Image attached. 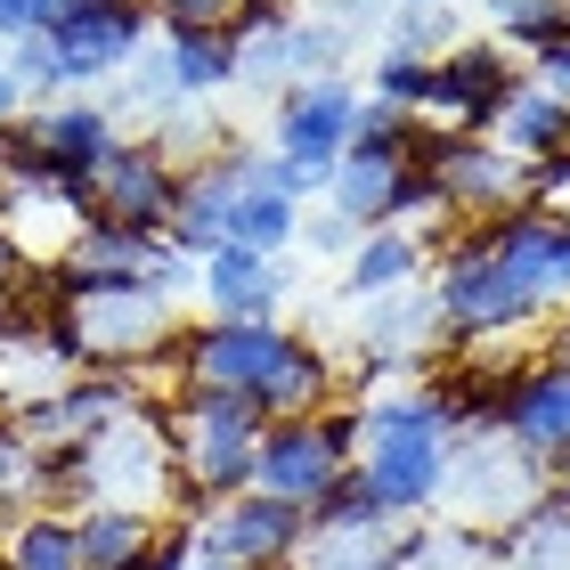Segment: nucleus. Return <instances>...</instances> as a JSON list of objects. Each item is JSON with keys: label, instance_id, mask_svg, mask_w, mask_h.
Segmentation results:
<instances>
[{"label": "nucleus", "instance_id": "nucleus-1", "mask_svg": "<svg viewBox=\"0 0 570 570\" xmlns=\"http://www.w3.org/2000/svg\"><path fill=\"white\" fill-rule=\"evenodd\" d=\"M164 432H171V456H179V489H188V522L220 498H245L253 489V464H262V400L245 392H204V383H179L164 400Z\"/></svg>", "mask_w": 570, "mask_h": 570}, {"label": "nucleus", "instance_id": "nucleus-2", "mask_svg": "<svg viewBox=\"0 0 570 570\" xmlns=\"http://www.w3.org/2000/svg\"><path fill=\"white\" fill-rule=\"evenodd\" d=\"M82 498L147 513V522H188V489H179V456H171L164 407H131L122 424L82 440Z\"/></svg>", "mask_w": 570, "mask_h": 570}, {"label": "nucleus", "instance_id": "nucleus-3", "mask_svg": "<svg viewBox=\"0 0 570 570\" xmlns=\"http://www.w3.org/2000/svg\"><path fill=\"white\" fill-rule=\"evenodd\" d=\"M58 326H66V343H73L82 367H155V358H171V343H179V309L155 294L147 277L66 294Z\"/></svg>", "mask_w": 570, "mask_h": 570}, {"label": "nucleus", "instance_id": "nucleus-4", "mask_svg": "<svg viewBox=\"0 0 570 570\" xmlns=\"http://www.w3.org/2000/svg\"><path fill=\"white\" fill-rule=\"evenodd\" d=\"M407 164L432 171L440 204H449L456 220H473V228H489V220H505V213L530 204V164L505 155L489 131H432L424 122L416 147H407Z\"/></svg>", "mask_w": 570, "mask_h": 570}, {"label": "nucleus", "instance_id": "nucleus-5", "mask_svg": "<svg viewBox=\"0 0 570 570\" xmlns=\"http://www.w3.org/2000/svg\"><path fill=\"white\" fill-rule=\"evenodd\" d=\"M358 464V407H326V416H294L262 432V464H253V489L285 505H318L334 481Z\"/></svg>", "mask_w": 570, "mask_h": 570}, {"label": "nucleus", "instance_id": "nucleus-6", "mask_svg": "<svg viewBox=\"0 0 570 570\" xmlns=\"http://www.w3.org/2000/svg\"><path fill=\"white\" fill-rule=\"evenodd\" d=\"M538 498H547V464H538L530 449H513L505 432L449 440V489H440V505H456L464 522H481L489 538H505Z\"/></svg>", "mask_w": 570, "mask_h": 570}, {"label": "nucleus", "instance_id": "nucleus-7", "mask_svg": "<svg viewBox=\"0 0 570 570\" xmlns=\"http://www.w3.org/2000/svg\"><path fill=\"white\" fill-rule=\"evenodd\" d=\"M432 302H440V326H449L456 343H489V334H513V326L547 318V309L481 253V237H456L449 253H432Z\"/></svg>", "mask_w": 570, "mask_h": 570}, {"label": "nucleus", "instance_id": "nucleus-8", "mask_svg": "<svg viewBox=\"0 0 570 570\" xmlns=\"http://www.w3.org/2000/svg\"><path fill=\"white\" fill-rule=\"evenodd\" d=\"M285 343H294V326L285 318H204V326H179V343L164 367L179 383H204V392H262L269 367L285 358Z\"/></svg>", "mask_w": 570, "mask_h": 570}, {"label": "nucleus", "instance_id": "nucleus-9", "mask_svg": "<svg viewBox=\"0 0 570 570\" xmlns=\"http://www.w3.org/2000/svg\"><path fill=\"white\" fill-rule=\"evenodd\" d=\"M309 538V513L285 505V498H262V489H245V498H220L196 513V547L237 562V570H294Z\"/></svg>", "mask_w": 570, "mask_h": 570}, {"label": "nucleus", "instance_id": "nucleus-10", "mask_svg": "<svg viewBox=\"0 0 570 570\" xmlns=\"http://www.w3.org/2000/svg\"><path fill=\"white\" fill-rule=\"evenodd\" d=\"M473 237L538 309H570V213H554V204H522V213L489 220V228H473Z\"/></svg>", "mask_w": 570, "mask_h": 570}, {"label": "nucleus", "instance_id": "nucleus-11", "mask_svg": "<svg viewBox=\"0 0 570 570\" xmlns=\"http://www.w3.org/2000/svg\"><path fill=\"white\" fill-rule=\"evenodd\" d=\"M358 90L351 73H318V82H294V90H277V115H269V147L285 155V164H302V171H334L343 164V147L358 131Z\"/></svg>", "mask_w": 570, "mask_h": 570}, {"label": "nucleus", "instance_id": "nucleus-12", "mask_svg": "<svg viewBox=\"0 0 570 570\" xmlns=\"http://www.w3.org/2000/svg\"><path fill=\"white\" fill-rule=\"evenodd\" d=\"M358 481H367V498L392 513V522H416V513L440 505V489H449V440L432 432H358Z\"/></svg>", "mask_w": 570, "mask_h": 570}, {"label": "nucleus", "instance_id": "nucleus-13", "mask_svg": "<svg viewBox=\"0 0 570 570\" xmlns=\"http://www.w3.org/2000/svg\"><path fill=\"white\" fill-rule=\"evenodd\" d=\"M513 90H522V66H513V49H498V33H489V41H456L449 58L432 66L424 122H432V131H489Z\"/></svg>", "mask_w": 570, "mask_h": 570}, {"label": "nucleus", "instance_id": "nucleus-14", "mask_svg": "<svg viewBox=\"0 0 570 570\" xmlns=\"http://www.w3.org/2000/svg\"><path fill=\"white\" fill-rule=\"evenodd\" d=\"M171 204H179V164L164 155V139H115V155L90 179V213L139 228V237H164Z\"/></svg>", "mask_w": 570, "mask_h": 570}, {"label": "nucleus", "instance_id": "nucleus-15", "mask_svg": "<svg viewBox=\"0 0 570 570\" xmlns=\"http://www.w3.org/2000/svg\"><path fill=\"white\" fill-rule=\"evenodd\" d=\"M147 33H155L147 0H73L66 24L49 33L58 58H66V90H90V82H107V73L139 66Z\"/></svg>", "mask_w": 570, "mask_h": 570}, {"label": "nucleus", "instance_id": "nucleus-16", "mask_svg": "<svg viewBox=\"0 0 570 570\" xmlns=\"http://www.w3.org/2000/svg\"><path fill=\"white\" fill-rule=\"evenodd\" d=\"M24 131H33V155H41V171L58 179V188L90 196V179H98V164L115 155L122 122H115V107H107V98H90V90H66L58 107L24 115Z\"/></svg>", "mask_w": 570, "mask_h": 570}, {"label": "nucleus", "instance_id": "nucleus-17", "mask_svg": "<svg viewBox=\"0 0 570 570\" xmlns=\"http://www.w3.org/2000/svg\"><path fill=\"white\" fill-rule=\"evenodd\" d=\"M237 204H245V147H213L204 164L179 171V204H171L164 237L204 262V253H220L237 237Z\"/></svg>", "mask_w": 570, "mask_h": 570}, {"label": "nucleus", "instance_id": "nucleus-18", "mask_svg": "<svg viewBox=\"0 0 570 570\" xmlns=\"http://www.w3.org/2000/svg\"><path fill=\"white\" fill-rule=\"evenodd\" d=\"M343 49H351L343 24H326V17H285L277 33L237 41V82L294 90V82H318V73H343Z\"/></svg>", "mask_w": 570, "mask_h": 570}, {"label": "nucleus", "instance_id": "nucleus-19", "mask_svg": "<svg viewBox=\"0 0 570 570\" xmlns=\"http://www.w3.org/2000/svg\"><path fill=\"white\" fill-rule=\"evenodd\" d=\"M440 302H432V285H407V294H383L367 302V318H358V375L383 383V375H400V367H416V358L440 343Z\"/></svg>", "mask_w": 570, "mask_h": 570}, {"label": "nucleus", "instance_id": "nucleus-20", "mask_svg": "<svg viewBox=\"0 0 570 570\" xmlns=\"http://www.w3.org/2000/svg\"><path fill=\"white\" fill-rule=\"evenodd\" d=\"M498 432L513 440V449H530L538 464H554L570 449V367L538 358V367L513 375L505 400H498Z\"/></svg>", "mask_w": 570, "mask_h": 570}, {"label": "nucleus", "instance_id": "nucleus-21", "mask_svg": "<svg viewBox=\"0 0 570 570\" xmlns=\"http://www.w3.org/2000/svg\"><path fill=\"white\" fill-rule=\"evenodd\" d=\"M285 285H294V269L269 262V253H253L228 237L220 253H204V277H196V294L213 302V318H277L285 309Z\"/></svg>", "mask_w": 570, "mask_h": 570}, {"label": "nucleus", "instance_id": "nucleus-22", "mask_svg": "<svg viewBox=\"0 0 570 570\" xmlns=\"http://www.w3.org/2000/svg\"><path fill=\"white\" fill-rule=\"evenodd\" d=\"M147 245L155 237H139V228H122V220H82V237H73V253H66V262L58 269H41L49 277V294H90V285H122V277H139L147 269Z\"/></svg>", "mask_w": 570, "mask_h": 570}, {"label": "nucleus", "instance_id": "nucleus-23", "mask_svg": "<svg viewBox=\"0 0 570 570\" xmlns=\"http://www.w3.org/2000/svg\"><path fill=\"white\" fill-rule=\"evenodd\" d=\"M155 58H164L179 98H213L237 82V33L228 24H155Z\"/></svg>", "mask_w": 570, "mask_h": 570}, {"label": "nucleus", "instance_id": "nucleus-24", "mask_svg": "<svg viewBox=\"0 0 570 570\" xmlns=\"http://www.w3.org/2000/svg\"><path fill=\"white\" fill-rule=\"evenodd\" d=\"M334 392H343L334 358L309 343V334H294V343H285V358L269 367V383H262L253 400H262V416H269V424H294V416H326V407H343Z\"/></svg>", "mask_w": 570, "mask_h": 570}, {"label": "nucleus", "instance_id": "nucleus-25", "mask_svg": "<svg viewBox=\"0 0 570 570\" xmlns=\"http://www.w3.org/2000/svg\"><path fill=\"white\" fill-rule=\"evenodd\" d=\"M400 171H407V155L343 147V164L326 171V204L358 228V237H367V228H392V188H400Z\"/></svg>", "mask_w": 570, "mask_h": 570}, {"label": "nucleus", "instance_id": "nucleus-26", "mask_svg": "<svg viewBox=\"0 0 570 570\" xmlns=\"http://www.w3.org/2000/svg\"><path fill=\"white\" fill-rule=\"evenodd\" d=\"M432 269V245L416 228H367V237L351 245V269H343V294L351 302H383V294H407Z\"/></svg>", "mask_w": 570, "mask_h": 570}, {"label": "nucleus", "instance_id": "nucleus-27", "mask_svg": "<svg viewBox=\"0 0 570 570\" xmlns=\"http://www.w3.org/2000/svg\"><path fill=\"white\" fill-rule=\"evenodd\" d=\"M489 139H498L505 155H522V164H554V155H570V98L538 90L522 73V90L498 107V122H489Z\"/></svg>", "mask_w": 570, "mask_h": 570}, {"label": "nucleus", "instance_id": "nucleus-28", "mask_svg": "<svg viewBox=\"0 0 570 570\" xmlns=\"http://www.w3.org/2000/svg\"><path fill=\"white\" fill-rule=\"evenodd\" d=\"M147 513H122V505H82L73 513V554H82V570H139V554L155 547Z\"/></svg>", "mask_w": 570, "mask_h": 570}, {"label": "nucleus", "instance_id": "nucleus-29", "mask_svg": "<svg viewBox=\"0 0 570 570\" xmlns=\"http://www.w3.org/2000/svg\"><path fill=\"white\" fill-rule=\"evenodd\" d=\"M498 562H513V570H570V505L554 498V489L498 538Z\"/></svg>", "mask_w": 570, "mask_h": 570}, {"label": "nucleus", "instance_id": "nucleus-30", "mask_svg": "<svg viewBox=\"0 0 570 570\" xmlns=\"http://www.w3.org/2000/svg\"><path fill=\"white\" fill-rule=\"evenodd\" d=\"M0 562L9 570H82V554H73V513L24 505L9 522V538H0Z\"/></svg>", "mask_w": 570, "mask_h": 570}, {"label": "nucleus", "instance_id": "nucleus-31", "mask_svg": "<svg viewBox=\"0 0 570 570\" xmlns=\"http://www.w3.org/2000/svg\"><path fill=\"white\" fill-rule=\"evenodd\" d=\"M464 33H456V9L449 0H424V9H392L383 17V49H392V58H449Z\"/></svg>", "mask_w": 570, "mask_h": 570}, {"label": "nucleus", "instance_id": "nucleus-32", "mask_svg": "<svg viewBox=\"0 0 570 570\" xmlns=\"http://www.w3.org/2000/svg\"><path fill=\"white\" fill-rule=\"evenodd\" d=\"M237 245L285 262V253L302 245V204L294 196H269V188H245V204H237Z\"/></svg>", "mask_w": 570, "mask_h": 570}, {"label": "nucleus", "instance_id": "nucleus-33", "mask_svg": "<svg viewBox=\"0 0 570 570\" xmlns=\"http://www.w3.org/2000/svg\"><path fill=\"white\" fill-rule=\"evenodd\" d=\"M570 41V0H522V9L498 17V49H522V58H538V49Z\"/></svg>", "mask_w": 570, "mask_h": 570}, {"label": "nucleus", "instance_id": "nucleus-34", "mask_svg": "<svg viewBox=\"0 0 570 570\" xmlns=\"http://www.w3.org/2000/svg\"><path fill=\"white\" fill-rule=\"evenodd\" d=\"M0 66H9V82L33 98V90H66V58H58V41L49 33H17V41H0Z\"/></svg>", "mask_w": 570, "mask_h": 570}, {"label": "nucleus", "instance_id": "nucleus-35", "mask_svg": "<svg viewBox=\"0 0 570 570\" xmlns=\"http://www.w3.org/2000/svg\"><path fill=\"white\" fill-rule=\"evenodd\" d=\"M367 98H392V107H407L424 122V107H432V58H392V49H383L375 73H367Z\"/></svg>", "mask_w": 570, "mask_h": 570}, {"label": "nucleus", "instance_id": "nucleus-36", "mask_svg": "<svg viewBox=\"0 0 570 570\" xmlns=\"http://www.w3.org/2000/svg\"><path fill=\"white\" fill-rule=\"evenodd\" d=\"M375 522H392V513L367 498V481H358V473H343L318 505H309V530H375Z\"/></svg>", "mask_w": 570, "mask_h": 570}, {"label": "nucleus", "instance_id": "nucleus-37", "mask_svg": "<svg viewBox=\"0 0 570 570\" xmlns=\"http://www.w3.org/2000/svg\"><path fill=\"white\" fill-rule=\"evenodd\" d=\"M416 131H424V122L407 115V107H392V98H358V131H351V147L407 155V147H416Z\"/></svg>", "mask_w": 570, "mask_h": 570}, {"label": "nucleus", "instance_id": "nucleus-38", "mask_svg": "<svg viewBox=\"0 0 570 570\" xmlns=\"http://www.w3.org/2000/svg\"><path fill=\"white\" fill-rule=\"evenodd\" d=\"M33 440H24L17 416H0V505H24V489H33Z\"/></svg>", "mask_w": 570, "mask_h": 570}, {"label": "nucleus", "instance_id": "nucleus-39", "mask_svg": "<svg viewBox=\"0 0 570 570\" xmlns=\"http://www.w3.org/2000/svg\"><path fill=\"white\" fill-rule=\"evenodd\" d=\"M147 285H155V294H164V302H179V294H188V285L204 277V262H196V253H179L171 237H155L147 245V269H139Z\"/></svg>", "mask_w": 570, "mask_h": 570}, {"label": "nucleus", "instance_id": "nucleus-40", "mask_svg": "<svg viewBox=\"0 0 570 570\" xmlns=\"http://www.w3.org/2000/svg\"><path fill=\"white\" fill-rule=\"evenodd\" d=\"M440 213H449V204H440L432 171L407 164V171H400V188H392V228H416V220H440Z\"/></svg>", "mask_w": 570, "mask_h": 570}, {"label": "nucleus", "instance_id": "nucleus-41", "mask_svg": "<svg viewBox=\"0 0 570 570\" xmlns=\"http://www.w3.org/2000/svg\"><path fill=\"white\" fill-rule=\"evenodd\" d=\"M237 9H253V0H147L155 24H237Z\"/></svg>", "mask_w": 570, "mask_h": 570}, {"label": "nucleus", "instance_id": "nucleus-42", "mask_svg": "<svg viewBox=\"0 0 570 570\" xmlns=\"http://www.w3.org/2000/svg\"><path fill=\"white\" fill-rule=\"evenodd\" d=\"M302 245H309V253H351V245H358V228L326 204V213H302Z\"/></svg>", "mask_w": 570, "mask_h": 570}, {"label": "nucleus", "instance_id": "nucleus-43", "mask_svg": "<svg viewBox=\"0 0 570 570\" xmlns=\"http://www.w3.org/2000/svg\"><path fill=\"white\" fill-rule=\"evenodd\" d=\"M318 9H326V24H343V33H367V24L392 17V0H318Z\"/></svg>", "mask_w": 570, "mask_h": 570}, {"label": "nucleus", "instance_id": "nucleus-44", "mask_svg": "<svg viewBox=\"0 0 570 570\" xmlns=\"http://www.w3.org/2000/svg\"><path fill=\"white\" fill-rule=\"evenodd\" d=\"M530 82H538V90H554V98H570V41L538 49V58H530Z\"/></svg>", "mask_w": 570, "mask_h": 570}, {"label": "nucleus", "instance_id": "nucleus-45", "mask_svg": "<svg viewBox=\"0 0 570 570\" xmlns=\"http://www.w3.org/2000/svg\"><path fill=\"white\" fill-rule=\"evenodd\" d=\"M33 277V262H24V253L9 245V228H0V302H17V285Z\"/></svg>", "mask_w": 570, "mask_h": 570}, {"label": "nucleus", "instance_id": "nucleus-46", "mask_svg": "<svg viewBox=\"0 0 570 570\" xmlns=\"http://www.w3.org/2000/svg\"><path fill=\"white\" fill-rule=\"evenodd\" d=\"M17 115H24V90L9 82V66H0V131H9V122H17Z\"/></svg>", "mask_w": 570, "mask_h": 570}, {"label": "nucleus", "instance_id": "nucleus-47", "mask_svg": "<svg viewBox=\"0 0 570 570\" xmlns=\"http://www.w3.org/2000/svg\"><path fill=\"white\" fill-rule=\"evenodd\" d=\"M547 489H554V498H562V505H570V449H562V456H554V464H547Z\"/></svg>", "mask_w": 570, "mask_h": 570}, {"label": "nucleus", "instance_id": "nucleus-48", "mask_svg": "<svg viewBox=\"0 0 570 570\" xmlns=\"http://www.w3.org/2000/svg\"><path fill=\"white\" fill-rule=\"evenodd\" d=\"M179 570H237V562H220V554H204V547H196V554L179 562Z\"/></svg>", "mask_w": 570, "mask_h": 570}, {"label": "nucleus", "instance_id": "nucleus-49", "mask_svg": "<svg viewBox=\"0 0 570 570\" xmlns=\"http://www.w3.org/2000/svg\"><path fill=\"white\" fill-rule=\"evenodd\" d=\"M481 9H489V17H505V9H522V0H481Z\"/></svg>", "mask_w": 570, "mask_h": 570}, {"label": "nucleus", "instance_id": "nucleus-50", "mask_svg": "<svg viewBox=\"0 0 570 570\" xmlns=\"http://www.w3.org/2000/svg\"><path fill=\"white\" fill-rule=\"evenodd\" d=\"M392 9H424V0H392Z\"/></svg>", "mask_w": 570, "mask_h": 570}, {"label": "nucleus", "instance_id": "nucleus-51", "mask_svg": "<svg viewBox=\"0 0 570 570\" xmlns=\"http://www.w3.org/2000/svg\"><path fill=\"white\" fill-rule=\"evenodd\" d=\"M0 570H9V562H0Z\"/></svg>", "mask_w": 570, "mask_h": 570}]
</instances>
